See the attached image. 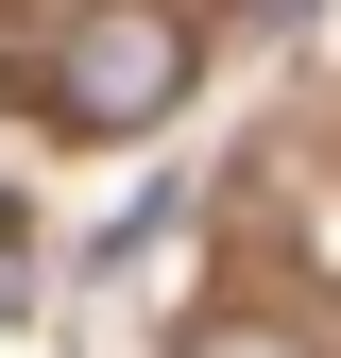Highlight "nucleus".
I'll return each instance as SVG.
<instances>
[{"label":"nucleus","instance_id":"obj_1","mask_svg":"<svg viewBox=\"0 0 341 358\" xmlns=\"http://www.w3.org/2000/svg\"><path fill=\"white\" fill-rule=\"evenodd\" d=\"M52 103L85 120V137H154V120L188 103V17H170V0H103V17L68 34Z\"/></svg>","mask_w":341,"mask_h":358},{"label":"nucleus","instance_id":"obj_2","mask_svg":"<svg viewBox=\"0 0 341 358\" xmlns=\"http://www.w3.org/2000/svg\"><path fill=\"white\" fill-rule=\"evenodd\" d=\"M188 358H290V341L273 324H222V341H188Z\"/></svg>","mask_w":341,"mask_h":358},{"label":"nucleus","instance_id":"obj_3","mask_svg":"<svg viewBox=\"0 0 341 358\" xmlns=\"http://www.w3.org/2000/svg\"><path fill=\"white\" fill-rule=\"evenodd\" d=\"M17 273H34V239H17V205H0V307H17Z\"/></svg>","mask_w":341,"mask_h":358},{"label":"nucleus","instance_id":"obj_4","mask_svg":"<svg viewBox=\"0 0 341 358\" xmlns=\"http://www.w3.org/2000/svg\"><path fill=\"white\" fill-rule=\"evenodd\" d=\"M239 17H307V0H239Z\"/></svg>","mask_w":341,"mask_h":358}]
</instances>
